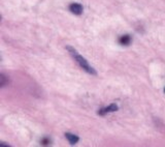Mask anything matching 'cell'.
I'll use <instances>...</instances> for the list:
<instances>
[{
  "instance_id": "obj_1",
  "label": "cell",
  "mask_w": 165,
  "mask_h": 147,
  "mask_svg": "<svg viewBox=\"0 0 165 147\" xmlns=\"http://www.w3.org/2000/svg\"><path fill=\"white\" fill-rule=\"evenodd\" d=\"M66 49H67V51L69 52V54L72 56L73 59L77 61V63L79 64L80 66H81L82 70L86 71L88 74H91V75H94V76L96 75V74H97L96 71H95L94 68H93L92 66H91L90 64L88 63V61H87V60L85 59V58L82 57V55H80V54L77 53V50H75L74 48H72V47H70V46H67Z\"/></svg>"
},
{
  "instance_id": "obj_2",
  "label": "cell",
  "mask_w": 165,
  "mask_h": 147,
  "mask_svg": "<svg viewBox=\"0 0 165 147\" xmlns=\"http://www.w3.org/2000/svg\"><path fill=\"white\" fill-rule=\"evenodd\" d=\"M118 110V106L116 105V104H110L108 107H105V108H102V109H100L98 111V115H105V114L107 113H112V112H115Z\"/></svg>"
},
{
  "instance_id": "obj_3",
  "label": "cell",
  "mask_w": 165,
  "mask_h": 147,
  "mask_svg": "<svg viewBox=\"0 0 165 147\" xmlns=\"http://www.w3.org/2000/svg\"><path fill=\"white\" fill-rule=\"evenodd\" d=\"M69 10H70L72 14L80 16V15L82 14V6L80 3H71L70 5H69Z\"/></svg>"
},
{
  "instance_id": "obj_4",
  "label": "cell",
  "mask_w": 165,
  "mask_h": 147,
  "mask_svg": "<svg viewBox=\"0 0 165 147\" xmlns=\"http://www.w3.org/2000/svg\"><path fill=\"white\" fill-rule=\"evenodd\" d=\"M119 43H120L122 46H128L131 43V36L128 35V34H125V35H122L119 37Z\"/></svg>"
},
{
  "instance_id": "obj_5",
  "label": "cell",
  "mask_w": 165,
  "mask_h": 147,
  "mask_svg": "<svg viewBox=\"0 0 165 147\" xmlns=\"http://www.w3.org/2000/svg\"><path fill=\"white\" fill-rule=\"evenodd\" d=\"M65 137H66V139L69 141V143L71 144V145H73V144H77V142H79V137L75 135H73V134H70V133H66L65 134Z\"/></svg>"
},
{
  "instance_id": "obj_6",
  "label": "cell",
  "mask_w": 165,
  "mask_h": 147,
  "mask_svg": "<svg viewBox=\"0 0 165 147\" xmlns=\"http://www.w3.org/2000/svg\"><path fill=\"white\" fill-rule=\"evenodd\" d=\"M40 143L42 144V145H50V144H51V140H50L49 138H42Z\"/></svg>"
},
{
  "instance_id": "obj_7",
  "label": "cell",
  "mask_w": 165,
  "mask_h": 147,
  "mask_svg": "<svg viewBox=\"0 0 165 147\" xmlns=\"http://www.w3.org/2000/svg\"><path fill=\"white\" fill-rule=\"evenodd\" d=\"M6 84V80H5V76L4 75H0V85L4 86Z\"/></svg>"
},
{
  "instance_id": "obj_8",
  "label": "cell",
  "mask_w": 165,
  "mask_h": 147,
  "mask_svg": "<svg viewBox=\"0 0 165 147\" xmlns=\"http://www.w3.org/2000/svg\"><path fill=\"white\" fill-rule=\"evenodd\" d=\"M164 92H165V88H164Z\"/></svg>"
}]
</instances>
